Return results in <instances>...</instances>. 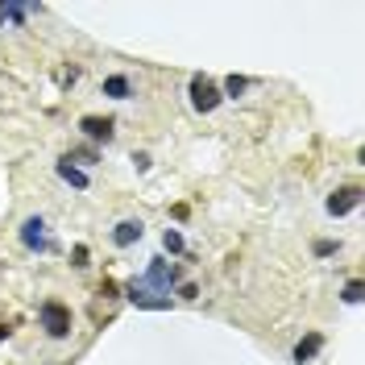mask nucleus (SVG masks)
Instances as JSON below:
<instances>
[{"instance_id":"obj_7","label":"nucleus","mask_w":365,"mask_h":365,"mask_svg":"<svg viewBox=\"0 0 365 365\" xmlns=\"http://www.w3.org/2000/svg\"><path fill=\"white\" fill-rule=\"evenodd\" d=\"M79 129H83V137H91V141H113V120L108 116H83L79 120Z\"/></svg>"},{"instance_id":"obj_10","label":"nucleus","mask_w":365,"mask_h":365,"mask_svg":"<svg viewBox=\"0 0 365 365\" xmlns=\"http://www.w3.org/2000/svg\"><path fill=\"white\" fill-rule=\"evenodd\" d=\"M319 349H324V336H319V332H307V336H303V341L295 344V361L303 365V361H312V357H316Z\"/></svg>"},{"instance_id":"obj_22","label":"nucleus","mask_w":365,"mask_h":365,"mask_svg":"<svg viewBox=\"0 0 365 365\" xmlns=\"http://www.w3.org/2000/svg\"><path fill=\"white\" fill-rule=\"evenodd\" d=\"M0 21H4V17H0Z\"/></svg>"},{"instance_id":"obj_20","label":"nucleus","mask_w":365,"mask_h":365,"mask_svg":"<svg viewBox=\"0 0 365 365\" xmlns=\"http://www.w3.org/2000/svg\"><path fill=\"white\" fill-rule=\"evenodd\" d=\"M133 166L137 170H150V154H133Z\"/></svg>"},{"instance_id":"obj_8","label":"nucleus","mask_w":365,"mask_h":365,"mask_svg":"<svg viewBox=\"0 0 365 365\" xmlns=\"http://www.w3.org/2000/svg\"><path fill=\"white\" fill-rule=\"evenodd\" d=\"M141 237H145V225H141V220H120V225L113 228V241L120 245V250H129V245H137Z\"/></svg>"},{"instance_id":"obj_17","label":"nucleus","mask_w":365,"mask_h":365,"mask_svg":"<svg viewBox=\"0 0 365 365\" xmlns=\"http://www.w3.org/2000/svg\"><path fill=\"white\" fill-rule=\"evenodd\" d=\"M75 158L83 162V166H91V162H96V150H79V154H71V162H75Z\"/></svg>"},{"instance_id":"obj_2","label":"nucleus","mask_w":365,"mask_h":365,"mask_svg":"<svg viewBox=\"0 0 365 365\" xmlns=\"http://www.w3.org/2000/svg\"><path fill=\"white\" fill-rule=\"evenodd\" d=\"M141 282H145L150 291H158V295H170V287L179 282V266L166 262V257H150V266H145V274H141Z\"/></svg>"},{"instance_id":"obj_19","label":"nucleus","mask_w":365,"mask_h":365,"mask_svg":"<svg viewBox=\"0 0 365 365\" xmlns=\"http://www.w3.org/2000/svg\"><path fill=\"white\" fill-rule=\"evenodd\" d=\"M179 295H182V299H195V295H200V287H195V282H182Z\"/></svg>"},{"instance_id":"obj_6","label":"nucleus","mask_w":365,"mask_h":365,"mask_svg":"<svg viewBox=\"0 0 365 365\" xmlns=\"http://www.w3.org/2000/svg\"><path fill=\"white\" fill-rule=\"evenodd\" d=\"M357 204H361V191L357 187H341V191L328 195V216H349Z\"/></svg>"},{"instance_id":"obj_13","label":"nucleus","mask_w":365,"mask_h":365,"mask_svg":"<svg viewBox=\"0 0 365 365\" xmlns=\"http://www.w3.org/2000/svg\"><path fill=\"white\" fill-rule=\"evenodd\" d=\"M162 250H166V253H182V250H187L179 228H166V232H162Z\"/></svg>"},{"instance_id":"obj_1","label":"nucleus","mask_w":365,"mask_h":365,"mask_svg":"<svg viewBox=\"0 0 365 365\" xmlns=\"http://www.w3.org/2000/svg\"><path fill=\"white\" fill-rule=\"evenodd\" d=\"M38 319H42L50 341H67L71 336V307H63L58 299H46L42 307H38Z\"/></svg>"},{"instance_id":"obj_21","label":"nucleus","mask_w":365,"mask_h":365,"mask_svg":"<svg viewBox=\"0 0 365 365\" xmlns=\"http://www.w3.org/2000/svg\"><path fill=\"white\" fill-rule=\"evenodd\" d=\"M4 336H9V328H4V324H0V344H4Z\"/></svg>"},{"instance_id":"obj_15","label":"nucleus","mask_w":365,"mask_h":365,"mask_svg":"<svg viewBox=\"0 0 365 365\" xmlns=\"http://www.w3.org/2000/svg\"><path fill=\"white\" fill-rule=\"evenodd\" d=\"M344 303H349V307H357V303H361V282H349V287H344Z\"/></svg>"},{"instance_id":"obj_3","label":"nucleus","mask_w":365,"mask_h":365,"mask_svg":"<svg viewBox=\"0 0 365 365\" xmlns=\"http://www.w3.org/2000/svg\"><path fill=\"white\" fill-rule=\"evenodd\" d=\"M125 299H129L133 307H145V312H166V307H170V295H158V291H150L141 278L125 282Z\"/></svg>"},{"instance_id":"obj_11","label":"nucleus","mask_w":365,"mask_h":365,"mask_svg":"<svg viewBox=\"0 0 365 365\" xmlns=\"http://www.w3.org/2000/svg\"><path fill=\"white\" fill-rule=\"evenodd\" d=\"M104 96H113V100H129V96H133L129 75H108V79H104Z\"/></svg>"},{"instance_id":"obj_16","label":"nucleus","mask_w":365,"mask_h":365,"mask_svg":"<svg viewBox=\"0 0 365 365\" xmlns=\"http://www.w3.org/2000/svg\"><path fill=\"white\" fill-rule=\"evenodd\" d=\"M332 253H341L336 241H316V257H332Z\"/></svg>"},{"instance_id":"obj_14","label":"nucleus","mask_w":365,"mask_h":365,"mask_svg":"<svg viewBox=\"0 0 365 365\" xmlns=\"http://www.w3.org/2000/svg\"><path fill=\"white\" fill-rule=\"evenodd\" d=\"M245 88H250V79H245V75H228V79H225V96H241Z\"/></svg>"},{"instance_id":"obj_18","label":"nucleus","mask_w":365,"mask_h":365,"mask_svg":"<svg viewBox=\"0 0 365 365\" xmlns=\"http://www.w3.org/2000/svg\"><path fill=\"white\" fill-rule=\"evenodd\" d=\"M71 257H75L71 266H88V250H83V245H75V253H71Z\"/></svg>"},{"instance_id":"obj_12","label":"nucleus","mask_w":365,"mask_h":365,"mask_svg":"<svg viewBox=\"0 0 365 365\" xmlns=\"http://www.w3.org/2000/svg\"><path fill=\"white\" fill-rule=\"evenodd\" d=\"M0 17H9L13 25H21L25 17H29V4H17V0H4V4H0Z\"/></svg>"},{"instance_id":"obj_5","label":"nucleus","mask_w":365,"mask_h":365,"mask_svg":"<svg viewBox=\"0 0 365 365\" xmlns=\"http://www.w3.org/2000/svg\"><path fill=\"white\" fill-rule=\"evenodd\" d=\"M21 245L25 250H34V253H46L50 250V232H46V220L42 216H29L21 225Z\"/></svg>"},{"instance_id":"obj_4","label":"nucleus","mask_w":365,"mask_h":365,"mask_svg":"<svg viewBox=\"0 0 365 365\" xmlns=\"http://www.w3.org/2000/svg\"><path fill=\"white\" fill-rule=\"evenodd\" d=\"M187 91H191V108H195V113H212V108L225 100L220 88H216L207 75H191V88H187Z\"/></svg>"},{"instance_id":"obj_9","label":"nucleus","mask_w":365,"mask_h":365,"mask_svg":"<svg viewBox=\"0 0 365 365\" xmlns=\"http://www.w3.org/2000/svg\"><path fill=\"white\" fill-rule=\"evenodd\" d=\"M54 170H58V179H63V182L79 187V191L88 187V170H79V166H75L71 158H58V162H54Z\"/></svg>"}]
</instances>
